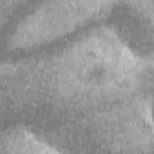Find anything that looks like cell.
I'll use <instances>...</instances> for the list:
<instances>
[{
	"instance_id": "obj_1",
	"label": "cell",
	"mask_w": 154,
	"mask_h": 154,
	"mask_svg": "<svg viewBox=\"0 0 154 154\" xmlns=\"http://www.w3.org/2000/svg\"><path fill=\"white\" fill-rule=\"evenodd\" d=\"M154 63L131 54L103 22L55 46L1 64L0 114L37 134L152 90Z\"/></svg>"
},
{
	"instance_id": "obj_2",
	"label": "cell",
	"mask_w": 154,
	"mask_h": 154,
	"mask_svg": "<svg viewBox=\"0 0 154 154\" xmlns=\"http://www.w3.org/2000/svg\"><path fill=\"white\" fill-rule=\"evenodd\" d=\"M150 93L79 114L38 135L59 153H152Z\"/></svg>"
},
{
	"instance_id": "obj_3",
	"label": "cell",
	"mask_w": 154,
	"mask_h": 154,
	"mask_svg": "<svg viewBox=\"0 0 154 154\" xmlns=\"http://www.w3.org/2000/svg\"><path fill=\"white\" fill-rule=\"evenodd\" d=\"M118 0H36L10 23L4 52L17 57L61 43L103 23Z\"/></svg>"
},
{
	"instance_id": "obj_4",
	"label": "cell",
	"mask_w": 154,
	"mask_h": 154,
	"mask_svg": "<svg viewBox=\"0 0 154 154\" xmlns=\"http://www.w3.org/2000/svg\"><path fill=\"white\" fill-rule=\"evenodd\" d=\"M105 23L131 54L154 63V0H118Z\"/></svg>"
},
{
	"instance_id": "obj_5",
	"label": "cell",
	"mask_w": 154,
	"mask_h": 154,
	"mask_svg": "<svg viewBox=\"0 0 154 154\" xmlns=\"http://www.w3.org/2000/svg\"><path fill=\"white\" fill-rule=\"evenodd\" d=\"M59 153L36 131L18 123L4 124L0 135V154Z\"/></svg>"
},
{
	"instance_id": "obj_6",
	"label": "cell",
	"mask_w": 154,
	"mask_h": 154,
	"mask_svg": "<svg viewBox=\"0 0 154 154\" xmlns=\"http://www.w3.org/2000/svg\"><path fill=\"white\" fill-rule=\"evenodd\" d=\"M29 1L30 0H1V25L4 29L19 14V11L26 6Z\"/></svg>"
},
{
	"instance_id": "obj_7",
	"label": "cell",
	"mask_w": 154,
	"mask_h": 154,
	"mask_svg": "<svg viewBox=\"0 0 154 154\" xmlns=\"http://www.w3.org/2000/svg\"><path fill=\"white\" fill-rule=\"evenodd\" d=\"M150 109H152V117H153V122H154V87L150 93Z\"/></svg>"
}]
</instances>
